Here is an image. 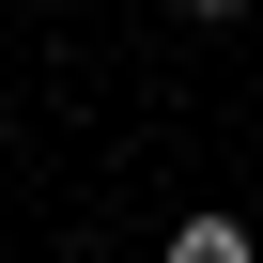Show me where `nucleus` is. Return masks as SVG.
<instances>
[{
    "label": "nucleus",
    "instance_id": "nucleus-1",
    "mask_svg": "<svg viewBox=\"0 0 263 263\" xmlns=\"http://www.w3.org/2000/svg\"><path fill=\"white\" fill-rule=\"evenodd\" d=\"M171 263H263V232H248V217H186V232H171Z\"/></svg>",
    "mask_w": 263,
    "mask_h": 263
},
{
    "label": "nucleus",
    "instance_id": "nucleus-2",
    "mask_svg": "<svg viewBox=\"0 0 263 263\" xmlns=\"http://www.w3.org/2000/svg\"><path fill=\"white\" fill-rule=\"evenodd\" d=\"M186 16H248V0H186Z\"/></svg>",
    "mask_w": 263,
    "mask_h": 263
}]
</instances>
